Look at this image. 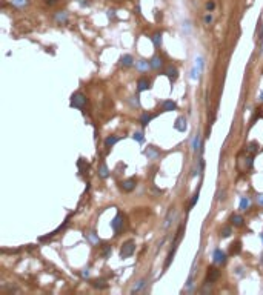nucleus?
<instances>
[{
	"mask_svg": "<svg viewBox=\"0 0 263 295\" xmlns=\"http://www.w3.org/2000/svg\"><path fill=\"white\" fill-rule=\"evenodd\" d=\"M182 234H183V224L179 228V231H177V235H175V240H174V243H172V249H171V252L168 254V258H166V261H165V269L168 268L169 264H171V261H172V257H174V254H175V251H177V244L180 243V238H182Z\"/></svg>",
	"mask_w": 263,
	"mask_h": 295,
	"instance_id": "nucleus-1",
	"label": "nucleus"
},
{
	"mask_svg": "<svg viewBox=\"0 0 263 295\" xmlns=\"http://www.w3.org/2000/svg\"><path fill=\"white\" fill-rule=\"evenodd\" d=\"M85 105H86V97H85L82 92H75L74 95L71 97V106H73V108L82 109Z\"/></svg>",
	"mask_w": 263,
	"mask_h": 295,
	"instance_id": "nucleus-2",
	"label": "nucleus"
},
{
	"mask_svg": "<svg viewBox=\"0 0 263 295\" xmlns=\"http://www.w3.org/2000/svg\"><path fill=\"white\" fill-rule=\"evenodd\" d=\"M134 251H135V244H134V241H126V243L122 246V249H120V257L122 258L131 257L132 254H134Z\"/></svg>",
	"mask_w": 263,
	"mask_h": 295,
	"instance_id": "nucleus-3",
	"label": "nucleus"
},
{
	"mask_svg": "<svg viewBox=\"0 0 263 295\" xmlns=\"http://www.w3.org/2000/svg\"><path fill=\"white\" fill-rule=\"evenodd\" d=\"M122 226H123V218H122L120 214H117V215L114 217V220L111 221V228H113L114 232H120Z\"/></svg>",
	"mask_w": 263,
	"mask_h": 295,
	"instance_id": "nucleus-4",
	"label": "nucleus"
},
{
	"mask_svg": "<svg viewBox=\"0 0 263 295\" xmlns=\"http://www.w3.org/2000/svg\"><path fill=\"white\" fill-rule=\"evenodd\" d=\"M226 261V254L222 249H215L214 251V263L215 264H223Z\"/></svg>",
	"mask_w": 263,
	"mask_h": 295,
	"instance_id": "nucleus-5",
	"label": "nucleus"
},
{
	"mask_svg": "<svg viewBox=\"0 0 263 295\" xmlns=\"http://www.w3.org/2000/svg\"><path fill=\"white\" fill-rule=\"evenodd\" d=\"M219 277H220V271H219L217 268H209V269H208V283L217 281Z\"/></svg>",
	"mask_w": 263,
	"mask_h": 295,
	"instance_id": "nucleus-6",
	"label": "nucleus"
},
{
	"mask_svg": "<svg viewBox=\"0 0 263 295\" xmlns=\"http://www.w3.org/2000/svg\"><path fill=\"white\" fill-rule=\"evenodd\" d=\"M174 128L177 129V131H180V132H185L186 128H188V122H186V118H185V117H179V118L175 120Z\"/></svg>",
	"mask_w": 263,
	"mask_h": 295,
	"instance_id": "nucleus-7",
	"label": "nucleus"
},
{
	"mask_svg": "<svg viewBox=\"0 0 263 295\" xmlns=\"http://www.w3.org/2000/svg\"><path fill=\"white\" fill-rule=\"evenodd\" d=\"M162 109L165 111V112L175 111L177 109V105H175V102H172V100H165V102L162 103Z\"/></svg>",
	"mask_w": 263,
	"mask_h": 295,
	"instance_id": "nucleus-8",
	"label": "nucleus"
},
{
	"mask_svg": "<svg viewBox=\"0 0 263 295\" xmlns=\"http://www.w3.org/2000/svg\"><path fill=\"white\" fill-rule=\"evenodd\" d=\"M134 188H135V178L125 180V182L122 183V189H123V191H126V192H131Z\"/></svg>",
	"mask_w": 263,
	"mask_h": 295,
	"instance_id": "nucleus-9",
	"label": "nucleus"
},
{
	"mask_svg": "<svg viewBox=\"0 0 263 295\" xmlns=\"http://www.w3.org/2000/svg\"><path fill=\"white\" fill-rule=\"evenodd\" d=\"M145 155H146L149 160H155V158L159 157V151L154 146H148V149L145 151Z\"/></svg>",
	"mask_w": 263,
	"mask_h": 295,
	"instance_id": "nucleus-10",
	"label": "nucleus"
},
{
	"mask_svg": "<svg viewBox=\"0 0 263 295\" xmlns=\"http://www.w3.org/2000/svg\"><path fill=\"white\" fill-rule=\"evenodd\" d=\"M137 89L140 92L149 89V80H146V78H139V82H137Z\"/></svg>",
	"mask_w": 263,
	"mask_h": 295,
	"instance_id": "nucleus-11",
	"label": "nucleus"
},
{
	"mask_svg": "<svg viewBox=\"0 0 263 295\" xmlns=\"http://www.w3.org/2000/svg\"><path fill=\"white\" fill-rule=\"evenodd\" d=\"M165 74H166V77H169L171 80H175V78H177V75H179V74H177V69H175L172 65H171V66H166Z\"/></svg>",
	"mask_w": 263,
	"mask_h": 295,
	"instance_id": "nucleus-12",
	"label": "nucleus"
},
{
	"mask_svg": "<svg viewBox=\"0 0 263 295\" xmlns=\"http://www.w3.org/2000/svg\"><path fill=\"white\" fill-rule=\"evenodd\" d=\"M135 66H137V69H139V71H148L149 68H152V66H151V63H149V62H146V60H139Z\"/></svg>",
	"mask_w": 263,
	"mask_h": 295,
	"instance_id": "nucleus-13",
	"label": "nucleus"
},
{
	"mask_svg": "<svg viewBox=\"0 0 263 295\" xmlns=\"http://www.w3.org/2000/svg\"><path fill=\"white\" fill-rule=\"evenodd\" d=\"M151 66H152L154 69H159V68L163 66V60H162L159 55H155V57H152V60H151Z\"/></svg>",
	"mask_w": 263,
	"mask_h": 295,
	"instance_id": "nucleus-14",
	"label": "nucleus"
},
{
	"mask_svg": "<svg viewBox=\"0 0 263 295\" xmlns=\"http://www.w3.org/2000/svg\"><path fill=\"white\" fill-rule=\"evenodd\" d=\"M240 251H242V243L240 241H235V243H232L231 244V255H237V254H240Z\"/></svg>",
	"mask_w": 263,
	"mask_h": 295,
	"instance_id": "nucleus-15",
	"label": "nucleus"
},
{
	"mask_svg": "<svg viewBox=\"0 0 263 295\" xmlns=\"http://www.w3.org/2000/svg\"><path fill=\"white\" fill-rule=\"evenodd\" d=\"M120 63H122V66H131L132 63H134V58H132V55L126 54L120 58Z\"/></svg>",
	"mask_w": 263,
	"mask_h": 295,
	"instance_id": "nucleus-16",
	"label": "nucleus"
},
{
	"mask_svg": "<svg viewBox=\"0 0 263 295\" xmlns=\"http://www.w3.org/2000/svg\"><path fill=\"white\" fill-rule=\"evenodd\" d=\"M108 175H109V169H108V166L105 165V163H102V165H100V168H99V177L106 178Z\"/></svg>",
	"mask_w": 263,
	"mask_h": 295,
	"instance_id": "nucleus-17",
	"label": "nucleus"
},
{
	"mask_svg": "<svg viewBox=\"0 0 263 295\" xmlns=\"http://www.w3.org/2000/svg\"><path fill=\"white\" fill-rule=\"evenodd\" d=\"M56 22H58V23H66V22H68L66 12H65V11H58L56 14Z\"/></svg>",
	"mask_w": 263,
	"mask_h": 295,
	"instance_id": "nucleus-18",
	"label": "nucleus"
},
{
	"mask_svg": "<svg viewBox=\"0 0 263 295\" xmlns=\"http://www.w3.org/2000/svg\"><path fill=\"white\" fill-rule=\"evenodd\" d=\"M243 217L242 215H232L231 217V223L234 224V226H243Z\"/></svg>",
	"mask_w": 263,
	"mask_h": 295,
	"instance_id": "nucleus-19",
	"label": "nucleus"
},
{
	"mask_svg": "<svg viewBox=\"0 0 263 295\" xmlns=\"http://www.w3.org/2000/svg\"><path fill=\"white\" fill-rule=\"evenodd\" d=\"M117 142H119V137H115V135H109V137L105 140V145H106V148H111V146H114Z\"/></svg>",
	"mask_w": 263,
	"mask_h": 295,
	"instance_id": "nucleus-20",
	"label": "nucleus"
},
{
	"mask_svg": "<svg viewBox=\"0 0 263 295\" xmlns=\"http://www.w3.org/2000/svg\"><path fill=\"white\" fill-rule=\"evenodd\" d=\"M152 43H154L155 46H160V45H162V34H160V32H155V34L152 36Z\"/></svg>",
	"mask_w": 263,
	"mask_h": 295,
	"instance_id": "nucleus-21",
	"label": "nucleus"
},
{
	"mask_svg": "<svg viewBox=\"0 0 263 295\" xmlns=\"http://www.w3.org/2000/svg\"><path fill=\"white\" fill-rule=\"evenodd\" d=\"M86 238L89 240L93 244H97V243H99V237L95 235V232H88V234H86Z\"/></svg>",
	"mask_w": 263,
	"mask_h": 295,
	"instance_id": "nucleus-22",
	"label": "nucleus"
},
{
	"mask_svg": "<svg viewBox=\"0 0 263 295\" xmlns=\"http://www.w3.org/2000/svg\"><path fill=\"white\" fill-rule=\"evenodd\" d=\"M249 203H251L249 198H248V197H243V198L240 200V209H242V211H246V209L249 208Z\"/></svg>",
	"mask_w": 263,
	"mask_h": 295,
	"instance_id": "nucleus-23",
	"label": "nucleus"
},
{
	"mask_svg": "<svg viewBox=\"0 0 263 295\" xmlns=\"http://www.w3.org/2000/svg\"><path fill=\"white\" fill-rule=\"evenodd\" d=\"M232 234V229H231V226H225L223 229H222V232H220V235L223 237V238H226V237H229Z\"/></svg>",
	"mask_w": 263,
	"mask_h": 295,
	"instance_id": "nucleus-24",
	"label": "nucleus"
},
{
	"mask_svg": "<svg viewBox=\"0 0 263 295\" xmlns=\"http://www.w3.org/2000/svg\"><path fill=\"white\" fill-rule=\"evenodd\" d=\"M151 118H152V115H151V114H148V112H145V114L142 115V125H143V126H146V125L151 122Z\"/></svg>",
	"mask_w": 263,
	"mask_h": 295,
	"instance_id": "nucleus-25",
	"label": "nucleus"
},
{
	"mask_svg": "<svg viewBox=\"0 0 263 295\" xmlns=\"http://www.w3.org/2000/svg\"><path fill=\"white\" fill-rule=\"evenodd\" d=\"M111 254H113V248H111V246H105V249H103V252H102L103 258H109Z\"/></svg>",
	"mask_w": 263,
	"mask_h": 295,
	"instance_id": "nucleus-26",
	"label": "nucleus"
},
{
	"mask_svg": "<svg viewBox=\"0 0 263 295\" xmlns=\"http://www.w3.org/2000/svg\"><path fill=\"white\" fill-rule=\"evenodd\" d=\"M199 143H200V135L197 134V135L194 137V140H192V151H197V149H199Z\"/></svg>",
	"mask_w": 263,
	"mask_h": 295,
	"instance_id": "nucleus-27",
	"label": "nucleus"
},
{
	"mask_svg": "<svg viewBox=\"0 0 263 295\" xmlns=\"http://www.w3.org/2000/svg\"><path fill=\"white\" fill-rule=\"evenodd\" d=\"M145 283H146V280H140V281L137 283V286H134V289H132L131 292H137V291H140V289L145 286Z\"/></svg>",
	"mask_w": 263,
	"mask_h": 295,
	"instance_id": "nucleus-28",
	"label": "nucleus"
},
{
	"mask_svg": "<svg viewBox=\"0 0 263 295\" xmlns=\"http://www.w3.org/2000/svg\"><path fill=\"white\" fill-rule=\"evenodd\" d=\"M11 2L16 6H25V5H28V0H11Z\"/></svg>",
	"mask_w": 263,
	"mask_h": 295,
	"instance_id": "nucleus-29",
	"label": "nucleus"
},
{
	"mask_svg": "<svg viewBox=\"0 0 263 295\" xmlns=\"http://www.w3.org/2000/svg\"><path fill=\"white\" fill-rule=\"evenodd\" d=\"M248 151H249L251 154H254V152L257 151V143H255V142H252V143H249V145H248Z\"/></svg>",
	"mask_w": 263,
	"mask_h": 295,
	"instance_id": "nucleus-30",
	"label": "nucleus"
},
{
	"mask_svg": "<svg viewBox=\"0 0 263 295\" xmlns=\"http://www.w3.org/2000/svg\"><path fill=\"white\" fill-rule=\"evenodd\" d=\"M252 160H254V158H252L251 155L245 158V165H246V168H248V169H251V168H252Z\"/></svg>",
	"mask_w": 263,
	"mask_h": 295,
	"instance_id": "nucleus-31",
	"label": "nucleus"
},
{
	"mask_svg": "<svg viewBox=\"0 0 263 295\" xmlns=\"http://www.w3.org/2000/svg\"><path fill=\"white\" fill-rule=\"evenodd\" d=\"M93 284H94V288H106V284H105L103 280H95Z\"/></svg>",
	"mask_w": 263,
	"mask_h": 295,
	"instance_id": "nucleus-32",
	"label": "nucleus"
},
{
	"mask_svg": "<svg viewBox=\"0 0 263 295\" xmlns=\"http://www.w3.org/2000/svg\"><path fill=\"white\" fill-rule=\"evenodd\" d=\"M134 140H137L139 143H142L143 142V132H135L134 134Z\"/></svg>",
	"mask_w": 263,
	"mask_h": 295,
	"instance_id": "nucleus-33",
	"label": "nucleus"
},
{
	"mask_svg": "<svg viewBox=\"0 0 263 295\" xmlns=\"http://www.w3.org/2000/svg\"><path fill=\"white\" fill-rule=\"evenodd\" d=\"M197 200H199V191H197V192L194 194V197H192V200H191V208H192V206H194V204L197 203Z\"/></svg>",
	"mask_w": 263,
	"mask_h": 295,
	"instance_id": "nucleus-34",
	"label": "nucleus"
},
{
	"mask_svg": "<svg viewBox=\"0 0 263 295\" xmlns=\"http://www.w3.org/2000/svg\"><path fill=\"white\" fill-rule=\"evenodd\" d=\"M214 6H215V5H214V2H208V3H206V9H208V11H212V9H214Z\"/></svg>",
	"mask_w": 263,
	"mask_h": 295,
	"instance_id": "nucleus-35",
	"label": "nucleus"
},
{
	"mask_svg": "<svg viewBox=\"0 0 263 295\" xmlns=\"http://www.w3.org/2000/svg\"><path fill=\"white\" fill-rule=\"evenodd\" d=\"M211 22H212V16H211V14H206V16H205V23L209 25Z\"/></svg>",
	"mask_w": 263,
	"mask_h": 295,
	"instance_id": "nucleus-36",
	"label": "nucleus"
},
{
	"mask_svg": "<svg viewBox=\"0 0 263 295\" xmlns=\"http://www.w3.org/2000/svg\"><path fill=\"white\" fill-rule=\"evenodd\" d=\"M257 203H259L260 206H263V194H260V195L257 197Z\"/></svg>",
	"mask_w": 263,
	"mask_h": 295,
	"instance_id": "nucleus-37",
	"label": "nucleus"
},
{
	"mask_svg": "<svg viewBox=\"0 0 263 295\" xmlns=\"http://www.w3.org/2000/svg\"><path fill=\"white\" fill-rule=\"evenodd\" d=\"M88 275H89V271H88V269H85V271L82 272V277H88Z\"/></svg>",
	"mask_w": 263,
	"mask_h": 295,
	"instance_id": "nucleus-38",
	"label": "nucleus"
},
{
	"mask_svg": "<svg viewBox=\"0 0 263 295\" xmlns=\"http://www.w3.org/2000/svg\"><path fill=\"white\" fill-rule=\"evenodd\" d=\"M56 2H57V0H46V3H48V5H54Z\"/></svg>",
	"mask_w": 263,
	"mask_h": 295,
	"instance_id": "nucleus-39",
	"label": "nucleus"
},
{
	"mask_svg": "<svg viewBox=\"0 0 263 295\" xmlns=\"http://www.w3.org/2000/svg\"><path fill=\"white\" fill-rule=\"evenodd\" d=\"M262 240H263V234H262Z\"/></svg>",
	"mask_w": 263,
	"mask_h": 295,
	"instance_id": "nucleus-40",
	"label": "nucleus"
},
{
	"mask_svg": "<svg viewBox=\"0 0 263 295\" xmlns=\"http://www.w3.org/2000/svg\"><path fill=\"white\" fill-rule=\"evenodd\" d=\"M262 98H263V94H262Z\"/></svg>",
	"mask_w": 263,
	"mask_h": 295,
	"instance_id": "nucleus-41",
	"label": "nucleus"
}]
</instances>
